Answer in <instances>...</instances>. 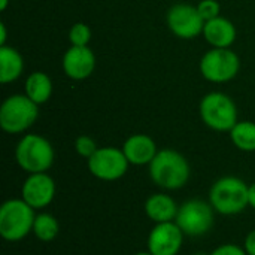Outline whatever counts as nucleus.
<instances>
[{
    "instance_id": "1",
    "label": "nucleus",
    "mask_w": 255,
    "mask_h": 255,
    "mask_svg": "<svg viewBox=\"0 0 255 255\" xmlns=\"http://www.w3.org/2000/svg\"><path fill=\"white\" fill-rule=\"evenodd\" d=\"M151 181L163 191H178L184 188L191 176L188 160L176 149H158L148 166Z\"/></svg>"
},
{
    "instance_id": "2",
    "label": "nucleus",
    "mask_w": 255,
    "mask_h": 255,
    "mask_svg": "<svg viewBox=\"0 0 255 255\" xmlns=\"http://www.w3.org/2000/svg\"><path fill=\"white\" fill-rule=\"evenodd\" d=\"M248 188L250 185L238 176H223L212 184L208 200L217 214L235 217L250 206Z\"/></svg>"
},
{
    "instance_id": "3",
    "label": "nucleus",
    "mask_w": 255,
    "mask_h": 255,
    "mask_svg": "<svg viewBox=\"0 0 255 255\" xmlns=\"http://www.w3.org/2000/svg\"><path fill=\"white\" fill-rule=\"evenodd\" d=\"M16 164L30 173H43L48 172L55 160V152L51 142L34 133L24 134L15 148Z\"/></svg>"
},
{
    "instance_id": "4",
    "label": "nucleus",
    "mask_w": 255,
    "mask_h": 255,
    "mask_svg": "<svg viewBox=\"0 0 255 255\" xmlns=\"http://www.w3.org/2000/svg\"><path fill=\"white\" fill-rule=\"evenodd\" d=\"M36 211L21 197L6 200L0 208V236L6 242H19L33 233Z\"/></svg>"
},
{
    "instance_id": "5",
    "label": "nucleus",
    "mask_w": 255,
    "mask_h": 255,
    "mask_svg": "<svg viewBox=\"0 0 255 255\" xmlns=\"http://www.w3.org/2000/svg\"><path fill=\"white\" fill-rule=\"evenodd\" d=\"M39 105L24 94L9 96L0 106V127L7 134L27 131L39 117Z\"/></svg>"
},
{
    "instance_id": "6",
    "label": "nucleus",
    "mask_w": 255,
    "mask_h": 255,
    "mask_svg": "<svg viewBox=\"0 0 255 255\" xmlns=\"http://www.w3.org/2000/svg\"><path fill=\"white\" fill-rule=\"evenodd\" d=\"M200 118L214 131L226 133L238 124L236 103L224 93L212 91L206 94L199 106Z\"/></svg>"
},
{
    "instance_id": "7",
    "label": "nucleus",
    "mask_w": 255,
    "mask_h": 255,
    "mask_svg": "<svg viewBox=\"0 0 255 255\" xmlns=\"http://www.w3.org/2000/svg\"><path fill=\"white\" fill-rule=\"evenodd\" d=\"M215 209L209 200L191 199L179 206L175 223L188 238H202L208 235L215 224Z\"/></svg>"
},
{
    "instance_id": "8",
    "label": "nucleus",
    "mask_w": 255,
    "mask_h": 255,
    "mask_svg": "<svg viewBox=\"0 0 255 255\" xmlns=\"http://www.w3.org/2000/svg\"><path fill=\"white\" fill-rule=\"evenodd\" d=\"M241 70L239 55L230 48H212L200 60V73L214 84L229 82Z\"/></svg>"
},
{
    "instance_id": "9",
    "label": "nucleus",
    "mask_w": 255,
    "mask_h": 255,
    "mask_svg": "<svg viewBox=\"0 0 255 255\" xmlns=\"http://www.w3.org/2000/svg\"><path fill=\"white\" fill-rule=\"evenodd\" d=\"M88 172L99 181L114 182L121 179L128 170V160L123 149L115 146L99 148L87 160Z\"/></svg>"
},
{
    "instance_id": "10",
    "label": "nucleus",
    "mask_w": 255,
    "mask_h": 255,
    "mask_svg": "<svg viewBox=\"0 0 255 255\" xmlns=\"http://www.w3.org/2000/svg\"><path fill=\"white\" fill-rule=\"evenodd\" d=\"M167 27L179 39H194L203 33L205 19L197 10V6L178 3L167 12Z\"/></svg>"
},
{
    "instance_id": "11",
    "label": "nucleus",
    "mask_w": 255,
    "mask_h": 255,
    "mask_svg": "<svg viewBox=\"0 0 255 255\" xmlns=\"http://www.w3.org/2000/svg\"><path fill=\"white\" fill-rule=\"evenodd\" d=\"M57 187L48 172L30 173L21 185V199L30 205L34 211L48 208L55 199Z\"/></svg>"
},
{
    "instance_id": "12",
    "label": "nucleus",
    "mask_w": 255,
    "mask_h": 255,
    "mask_svg": "<svg viewBox=\"0 0 255 255\" xmlns=\"http://www.w3.org/2000/svg\"><path fill=\"white\" fill-rule=\"evenodd\" d=\"M185 235L175 221L154 224L146 239V251L152 255H178Z\"/></svg>"
},
{
    "instance_id": "13",
    "label": "nucleus",
    "mask_w": 255,
    "mask_h": 255,
    "mask_svg": "<svg viewBox=\"0 0 255 255\" xmlns=\"http://www.w3.org/2000/svg\"><path fill=\"white\" fill-rule=\"evenodd\" d=\"M96 69V55L88 46H70L63 57L64 73L75 81L91 76Z\"/></svg>"
},
{
    "instance_id": "14",
    "label": "nucleus",
    "mask_w": 255,
    "mask_h": 255,
    "mask_svg": "<svg viewBox=\"0 0 255 255\" xmlns=\"http://www.w3.org/2000/svg\"><path fill=\"white\" fill-rule=\"evenodd\" d=\"M179 206L175 199L169 194V191H158L152 193L146 197L143 203V212L148 220L154 224L170 223L176 220Z\"/></svg>"
},
{
    "instance_id": "15",
    "label": "nucleus",
    "mask_w": 255,
    "mask_h": 255,
    "mask_svg": "<svg viewBox=\"0 0 255 255\" xmlns=\"http://www.w3.org/2000/svg\"><path fill=\"white\" fill-rule=\"evenodd\" d=\"M131 166H149L158 152L155 140L148 134H131L121 148Z\"/></svg>"
},
{
    "instance_id": "16",
    "label": "nucleus",
    "mask_w": 255,
    "mask_h": 255,
    "mask_svg": "<svg viewBox=\"0 0 255 255\" xmlns=\"http://www.w3.org/2000/svg\"><path fill=\"white\" fill-rule=\"evenodd\" d=\"M236 34L235 24L223 16L206 21L203 27V36L214 48H230L236 40Z\"/></svg>"
},
{
    "instance_id": "17",
    "label": "nucleus",
    "mask_w": 255,
    "mask_h": 255,
    "mask_svg": "<svg viewBox=\"0 0 255 255\" xmlns=\"http://www.w3.org/2000/svg\"><path fill=\"white\" fill-rule=\"evenodd\" d=\"M24 70V60L21 54L7 45L0 46V82L10 84L16 81Z\"/></svg>"
},
{
    "instance_id": "18",
    "label": "nucleus",
    "mask_w": 255,
    "mask_h": 255,
    "mask_svg": "<svg viewBox=\"0 0 255 255\" xmlns=\"http://www.w3.org/2000/svg\"><path fill=\"white\" fill-rule=\"evenodd\" d=\"M52 94V81L45 72H33L25 79V96L36 105L46 103Z\"/></svg>"
},
{
    "instance_id": "19",
    "label": "nucleus",
    "mask_w": 255,
    "mask_h": 255,
    "mask_svg": "<svg viewBox=\"0 0 255 255\" xmlns=\"http://www.w3.org/2000/svg\"><path fill=\"white\" fill-rule=\"evenodd\" d=\"M33 235L40 242H52L60 235V223L49 212L36 214L33 224Z\"/></svg>"
},
{
    "instance_id": "20",
    "label": "nucleus",
    "mask_w": 255,
    "mask_h": 255,
    "mask_svg": "<svg viewBox=\"0 0 255 255\" xmlns=\"http://www.w3.org/2000/svg\"><path fill=\"white\" fill-rule=\"evenodd\" d=\"M230 139L238 149H241L244 152H254L255 123L238 121V124L230 130Z\"/></svg>"
},
{
    "instance_id": "21",
    "label": "nucleus",
    "mask_w": 255,
    "mask_h": 255,
    "mask_svg": "<svg viewBox=\"0 0 255 255\" xmlns=\"http://www.w3.org/2000/svg\"><path fill=\"white\" fill-rule=\"evenodd\" d=\"M69 40L72 46H88L91 40V28L84 22H76L69 31Z\"/></svg>"
},
{
    "instance_id": "22",
    "label": "nucleus",
    "mask_w": 255,
    "mask_h": 255,
    "mask_svg": "<svg viewBox=\"0 0 255 255\" xmlns=\"http://www.w3.org/2000/svg\"><path fill=\"white\" fill-rule=\"evenodd\" d=\"M75 149H76L78 155H81L82 158L88 160L99 149V146H97V143H96V140L93 137L82 134V136H79L75 140Z\"/></svg>"
},
{
    "instance_id": "23",
    "label": "nucleus",
    "mask_w": 255,
    "mask_h": 255,
    "mask_svg": "<svg viewBox=\"0 0 255 255\" xmlns=\"http://www.w3.org/2000/svg\"><path fill=\"white\" fill-rule=\"evenodd\" d=\"M197 10H199V13L202 15V18L206 22L209 19H214V18L220 16L221 7H220V3L217 0H202L197 4Z\"/></svg>"
},
{
    "instance_id": "24",
    "label": "nucleus",
    "mask_w": 255,
    "mask_h": 255,
    "mask_svg": "<svg viewBox=\"0 0 255 255\" xmlns=\"http://www.w3.org/2000/svg\"><path fill=\"white\" fill-rule=\"evenodd\" d=\"M209 255H248L245 253L244 247H239L236 244H223L217 247L214 251H211Z\"/></svg>"
},
{
    "instance_id": "25",
    "label": "nucleus",
    "mask_w": 255,
    "mask_h": 255,
    "mask_svg": "<svg viewBox=\"0 0 255 255\" xmlns=\"http://www.w3.org/2000/svg\"><path fill=\"white\" fill-rule=\"evenodd\" d=\"M244 250L248 255H255V229L251 230L247 236H245V241H244Z\"/></svg>"
},
{
    "instance_id": "26",
    "label": "nucleus",
    "mask_w": 255,
    "mask_h": 255,
    "mask_svg": "<svg viewBox=\"0 0 255 255\" xmlns=\"http://www.w3.org/2000/svg\"><path fill=\"white\" fill-rule=\"evenodd\" d=\"M248 203H250V208H253L255 211V182H253L248 188Z\"/></svg>"
},
{
    "instance_id": "27",
    "label": "nucleus",
    "mask_w": 255,
    "mask_h": 255,
    "mask_svg": "<svg viewBox=\"0 0 255 255\" xmlns=\"http://www.w3.org/2000/svg\"><path fill=\"white\" fill-rule=\"evenodd\" d=\"M0 31H1V34H0V46H3V45H6V37H7L6 25H4L3 22L0 24Z\"/></svg>"
},
{
    "instance_id": "28",
    "label": "nucleus",
    "mask_w": 255,
    "mask_h": 255,
    "mask_svg": "<svg viewBox=\"0 0 255 255\" xmlns=\"http://www.w3.org/2000/svg\"><path fill=\"white\" fill-rule=\"evenodd\" d=\"M7 4H9V0H0V10H6Z\"/></svg>"
},
{
    "instance_id": "29",
    "label": "nucleus",
    "mask_w": 255,
    "mask_h": 255,
    "mask_svg": "<svg viewBox=\"0 0 255 255\" xmlns=\"http://www.w3.org/2000/svg\"><path fill=\"white\" fill-rule=\"evenodd\" d=\"M134 255H152L149 251H140V253H136Z\"/></svg>"
},
{
    "instance_id": "30",
    "label": "nucleus",
    "mask_w": 255,
    "mask_h": 255,
    "mask_svg": "<svg viewBox=\"0 0 255 255\" xmlns=\"http://www.w3.org/2000/svg\"><path fill=\"white\" fill-rule=\"evenodd\" d=\"M193 255H209V254H206V253H202V251H199V253H194Z\"/></svg>"
}]
</instances>
